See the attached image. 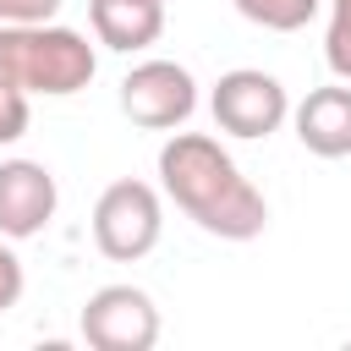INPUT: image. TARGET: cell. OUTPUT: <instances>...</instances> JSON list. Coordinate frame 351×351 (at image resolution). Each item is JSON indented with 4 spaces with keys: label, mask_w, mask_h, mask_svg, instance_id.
<instances>
[{
    "label": "cell",
    "mask_w": 351,
    "mask_h": 351,
    "mask_svg": "<svg viewBox=\"0 0 351 351\" xmlns=\"http://www.w3.org/2000/svg\"><path fill=\"white\" fill-rule=\"evenodd\" d=\"M159 186L197 230L219 241H252L269 225L263 192L208 132H170V143L159 148Z\"/></svg>",
    "instance_id": "obj_1"
},
{
    "label": "cell",
    "mask_w": 351,
    "mask_h": 351,
    "mask_svg": "<svg viewBox=\"0 0 351 351\" xmlns=\"http://www.w3.org/2000/svg\"><path fill=\"white\" fill-rule=\"evenodd\" d=\"M99 71L93 44L77 27L55 22H0V82L44 99L82 93Z\"/></svg>",
    "instance_id": "obj_2"
},
{
    "label": "cell",
    "mask_w": 351,
    "mask_h": 351,
    "mask_svg": "<svg viewBox=\"0 0 351 351\" xmlns=\"http://www.w3.org/2000/svg\"><path fill=\"white\" fill-rule=\"evenodd\" d=\"M159 230H165V208H159V192L148 181H110L93 203V247L110 258V263H137L159 247Z\"/></svg>",
    "instance_id": "obj_3"
},
{
    "label": "cell",
    "mask_w": 351,
    "mask_h": 351,
    "mask_svg": "<svg viewBox=\"0 0 351 351\" xmlns=\"http://www.w3.org/2000/svg\"><path fill=\"white\" fill-rule=\"evenodd\" d=\"M121 110L143 132H176L197 110V82L176 60H143L121 77Z\"/></svg>",
    "instance_id": "obj_4"
},
{
    "label": "cell",
    "mask_w": 351,
    "mask_h": 351,
    "mask_svg": "<svg viewBox=\"0 0 351 351\" xmlns=\"http://www.w3.org/2000/svg\"><path fill=\"white\" fill-rule=\"evenodd\" d=\"M208 110H214V126H219V132L258 143V137L280 132V121L291 115V99H285V88H280V77L252 71V66H236V71H225V77L214 82Z\"/></svg>",
    "instance_id": "obj_5"
},
{
    "label": "cell",
    "mask_w": 351,
    "mask_h": 351,
    "mask_svg": "<svg viewBox=\"0 0 351 351\" xmlns=\"http://www.w3.org/2000/svg\"><path fill=\"white\" fill-rule=\"evenodd\" d=\"M77 329L93 351H148L159 340V307L137 285H99L82 302Z\"/></svg>",
    "instance_id": "obj_6"
},
{
    "label": "cell",
    "mask_w": 351,
    "mask_h": 351,
    "mask_svg": "<svg viewBox=\"0 0 351 351\" xmlns=\"http://www.w3.org/2000/svg\"><path fill=\"white\" fill-rule=\"evenodd\" d=\"M60 186L38 159H5L0 165V236L5 241H27L55 219Z\"/></svg>",
    "instance_id": "obj_7"
},
{
    "label": "cell",
    "mask_w": 351,
    "mask_h": 351,
    "mask_svg": "<svg viewBox=\"0 0 351 351\" xmlns=\"http://www.w3.org/2000/svg\"><path fill=\"white\" fill-rule=\"evenodd\" d=\"M296 137L307 154L318 159H346L351 154V82H335V88H313L296 110Z\"/></svg>",
    "instance_id": "obj_8"
},
{
    "label": "cell",
    "mask_w": 351,
    "mask_h": 351,
    "mask_svg": "<svg viewBox=\"0 0 351 351\" xmlns=\"http://www.w3.org/2000/svg\"><path fill=\"white\" fill-rule=\"evenodd\" d=\"M88 16H93V33L104 49H148L159 33H165V0H88Z\"/></svg>",
    "instance_id": "obj_9"
},
{
    "label": "cell",
    "mask_w": 351,
    "mask_h": 351,
    "mask_svg": "<svg viewBox=\"0 0 351 351\" xmlns=\"http://www.w3.org/2000/svg\"><path fill=\"white\" fill-rule=\"evenodd\" d=\"M318 5H324V0H236V11H241L247 22H258V27H269V33H296V27H307V22L318 16Z\"/></svg>",
    "instance_id": "obj_10"
},
{
    "label": "cell",
    "mask_w": 351,
    "mask_h": 351,
    "mask_svg": "<svg viewBox=\"0 0 351 351\" xmlns=\"http://www.w3.org/2000/svg\"><path fill=\"white\" fill-rule=\"evenodd\" d=\"M324 60L340 82H351V0L329 5V33H324Z\"/></svg>",
    "instance_id": "obj_11"
},
{
    "label": "cell",
    "mask_w": 351,
    "mask_h": 351,
    "mask_svg": "<svg viewBox=\"0 0 351 351\" xmlns=\"http://www.w3.org/2000/svg\"><path fill=\"white\" fill-rule=\"evenodd\" d=\"M27 115H33V110H27V93L11 88V82H0V148L27 132Z\"/></svg>",
    "instance_id": "obj_12"
},
{
    "label": "cell",
    "mask_w": 351,
    "mask_h": 351,
    "mask_svg": "<svg viewBox=\"0 0 351 351\" xmlns=\"http://www.w3.org/2000/svg\"><path fill=\"white\" fill-rule=\"evenodd\" d=\"M22 285H27V274H22V258H16V252L5 247V236H0V313L22 302Z\"/></svg>",
    "instance_id": "obj_13"
},
{
    "label": "cell",
    "mask_w": 351,
    "mask_h": 351,
    "mask_svg": "<svg viewBox=\"0 0 351 351\" xmlns=\"http://www.w3.org/2000/svg\"><path fill=\"white\" fill-rule=\"evenodd\" d=\"M60 0H0V22H49Z\"/></svg>",
    "instance_id": "obj_14"
}]
</instances>
